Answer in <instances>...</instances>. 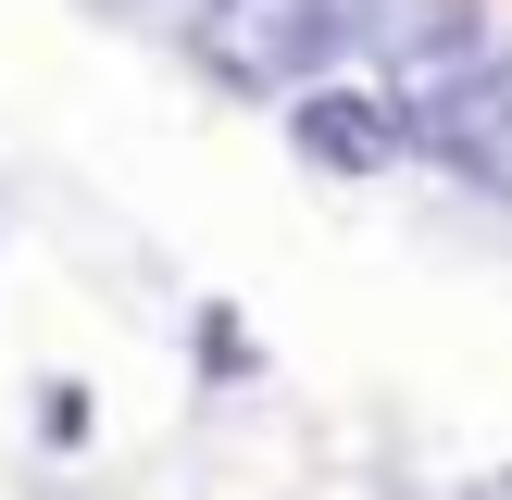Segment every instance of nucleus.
<instances>
[{"instance_id": "f257e3e1", "label": "nucleus", "mask_w": 512, "mask_h": 500, "mask_svg": "<svg viewBox=\"0 0 512 500\" xmlns=\"http://www.w3.org/2000/svg\"><path fill=\"white\" fill-rule=\"evenodd\" d=\"M388 0H188V50L250 100H300L325 88L338 50H375Z\"/></svg>"}, {"instance_id": "f03ea898", "label": "nucleus", "mask_w": 512, "mask_h": 500, "mask_svg": "<svg viewBox=\"0 0 512 500\" xmlns=\"http://www.w3.org/2000/svg\"><path fill=\"white\" fill-rule=\"evenodd\" d=\"M388 100H400V125H413L425 163H450L463 188L512 200V50H475V63L413 75V88H388Z\"/></svg>"}, {"instance_id": "7ed1b4c3", "label": "nucleus", "mask_w": 512, "mask_h": 500, "mask_svg": "<svg viewBox=\"0 0 512 500\" xmlns=\"http://www.w3.org/2000/svg\"><path fill=\"white\" fill-rule=\"evenodd\" d=\"M288 138L313 150L325 175H388V150H413V125H400L388 75H375V88H300L288 100Z\"/></svg>"}, {"instance_id": "20e7f679", "label": "nucleus", "mask_w": 512, "mask_h": 500, "mask_svg": "<svg viewBox=\"0 0 512 500\" xmlns=\"http://www.w3.org/2000/svg\"><path fill=\"white\" fill-rule=\"evenodd\" d=\"M488 50V0H388V25H375V75L388 88H413V75H450Z\"/></svg>"}]
</instances>
